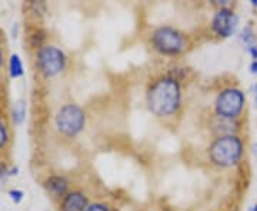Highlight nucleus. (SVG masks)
<instances>
[{"label":"nucleus","instance_id":"obj_12","mask_svg":"<svg viewBox=\"0 0 257 211\" xmlns=\"http://www.w3.org/2000/svg\"><path fill=\"white\" fill-rule=\"evenodd\" d=\"M8 138H9V134H8L6 126H5L3 121L0 120V148L5 147V144L8 143Z\"/></svg>","mask_w":257,"mask_h":211},{"label":"nucleus","instance_id":"obj_17","mask_svg":"<svg viewBox=\"0 0 257 211\" xmlns=\"http://www.w3.org/2000/svg\"><path fill=\"white\" fill-rule=\"evenodd\" d=\"M250 72L257 76V60L251 62V65H250Z\"/></svg>","mask_w":257,"mask_h":211},{"label":"nucleus","instance_id":"obj_3","mask_svg":"<svg viewBox=\"0 0 257 211\" xmlns=\"http://www.w3.org/2000/svg\"><path fill=\"white\" fill-rule=\"evenodd\" d=\"M84 113L76 104H66L56 116V127L64 136H76L84 127Z\"/></svg>","mask_w":257,"mask_h":211},{"label":"nucleus","instance_id":"obj_16","mask_svg":"<svg viewBox=\"0 0 257 211\" xmlns=\"http://www.w3.org/2000/svg\"><path fill=\"white\" fill-rule=\"evenodd\" d=\"M248 52H250V55L253 56V59H257V46H250Z\"/></svg>","mask_w":257,"mask_h":211},{"label":"nucleus","instance_id":"obj_8","mask_svg":"<svg viewBox=\"0 0 257 211\" xmlns=\"http://www.w3.org/2000/svg\"><path fill=\"white\" fill-rule=\"evenodd\" d=\"M86 208H87L86 197L77 191L67 194L62 204V211H86Z\"/></svg>","mask_w":257,"mask_h":211},{"label":"nucleus","instance_id":"obj_15","mask_svg":"<svg viewBox=\"0 0 257 211\" xmlns=\"http://www.w3.org/2000/svg\"><path fill=\"white\" fill-rule=\"evenodd\" d=\"M243 36L244 37H241L246 43H248V42H251L253 40V37H251V32H250V29H246L244 32H243Z\"/></svg>","mask_w":257,"mask_h":211},{"label":"nucleus","instance_id":"obj_20","mask_svg":"<svg viewBox=\"0 0 257 211\" xmlns=\"http://www.w3.org/2000/svg\"><path fill=\"white\" fill-rule=\"evenodd\" d=\"M248 211H257V205H254V207H251V208H250V210Z\"/></svg>","mask_w":257,"mask_h":211},{"label":"nucleus","instance_id":"obj_2","mask_svg":"<svg viewBox=\"0 0 257 211\" xmlns=\"http://www.w3.org/2000/svg\"><path fill=\"white\" fill-rule=\"evenodd\" d=\"M210 160L220 167H231L237 164L243 154V143L236 136H221L213 141L209 150Z\"/></svg>","mask_w":257,"mask_h":211},{"label":"nucleus","instance_id":"obj_13","mask_svg":"<svg viewBox=\"0 0 257 211\" xmlns=\"http://www.w3.org/2000/svg\"><path fill=\"white\" fill-rule=\"evenodd\" d=\"M10 198H12V201H15L16 204L23 200V191H20V190H12L9 193Z\"/></svg>","mask_w":257,"mask_h":211},{"label":"nucleus","instance_id":"obj_11","mask_svg":"<svg viewBox=\"0 0 257 211\" xmlns=\"http://www.w3.org/2000/svg\"><path fill=\"white\" fill-rule=\"evenodd\" d=\"M26 117V104L25 101H16L13 106V120L16 124H20Z\"/></svg>","mask_w":257,"mask_h":211},{"label":"nucleus","instance_id":"obj_19","mask_svg":"<svg viewBox=\"0 0 257 211\" xmlns=\"http://www.w3.org/2000/svg\"><path fill=\"white\" fill-rule=\"evenodd\" d=\"M253 90H254V100H256V106H257V84L254 86V89H253Z\"/></svg>","mask_w":257,"mask_h":211},{"label":"nucleus","instance_id":"obj_1","mask_svg":"<svg viewBox=\"0 0 257 211\" xmlns=\"http://www.w3.org/2000/svg\"><path fill=\"white\" fill-rule=\"evenodd\" d=\"M180 87L172 77H163L157 80L147 93V104L156 116H170L177 111L180 106Z\"/></svg>","mask_w":257,"mask_h":211},{"label":"nucleus","instance_id":"obj_7","mask_svg":"<svg viewBox=\"0 0 257 211\" xmlns=\"http://www.w3.org/2000/svg\"><path fill=\"white\" fill-rule=\"evenodd\" d=\"M239 25V19L230 9H220L213 18V30L221 37H230L234 35Z\"/></svg>","mask_w":257,"mask_h":211},{"label":"nucleus","instance_id":"obj_21","mask_svg":"<svg viewBox=\"0 0 257 211\" xmlns=\"http://www.w3.org/2000/svg\"><path fill=\"white\" fill-rule=\"evenodd\" d=\"M0 66H2V52H0Z\"/></svg>","mask_w":257,"mask_h":211},{"label":"nucleus","instance_id":"obj_5","mask_svg":"<svg viewBox=\"0 0 257 211\" xmlns=\"http://www.w3.org/2000/svg\"><path fill=\"white\" fill-rule=\"evenodd\" d=\"M244 107V94L237 89L221 92L216 100V111L224 119H236Z\"/></svg>","mask_w":257,"mask_h":211},{"label":"nucleus","instance_id":"obj_10","mask_svg":"<svg viewBox=\"0 0 257 211\" xmlns=\"http://www.w3.org/2000/svg\"><path fill=\"white\" fill-rule=\"evenodd\" d=\"M9 72L10 77L12 79H19L22 77L25 73V69H23V63H22V59L19 55H12L9 60Z\"/></svg>","mask_w":257,"mask_h":211},{"label":"nucleus","instance_id":"obj_22","mask_svg":"<svg viewBox=\"0 0 257 211\" xmlns=\"http://www.w3.org/2000/svg\"><path fill=\"white\" fill-rule=\"evenodd\" d=\"M253 5H256V6H257V0H256V2H253Z\"/></svg>","mask_w":257,"mask_h":211},{"label":"nucleus","instance_id":"obj_9","mask_svg":"<svg viewBox=\"0 0 257 211\" xmlns=\"http://www.w3.org/2000/svg\"><path fill=\"white\" fill-rule=\"evenodd\" d=\"M46 188L53 195L60 197L67 190V181H66V178L60 177V175H53V177H50V178L46 180Z\"/></svg>","mask_w":257,"mask_h":211},{"label":"nucleus","instance_id":"obj_4","mask_svg":"<svg viewBox=\"0 0 257 211\" xmlns=\"http://www.w3.org/2000/svg\"><path fill=\"white\" fill-rule=\"evenodd\" d=\"M155 47L163 55H179L186 47V40L180 32L172 28L157 29L153 35Z\"/></svg>","mask_w":257,"mask_h":211},{"label":"nucleus","instance_id":"obj_6","mask_svg":"<svg viewBox=\"0 0 257 211\" xmlns=\"http://www.w3.org/2000/svg\"><path fill=\"white\" fill-rule=\"evenodd\" d=\"M37 63L42 73L47 77H53L64 70L66 57L60 49L55 46H45L37 53Z\"/></svg>","mask_w":257,"mask_h":211},{"label":"nucleus","instance_id":"obj_18","mask_svg":"<svg viewBox=\"0 0 257 211\" xmlns=\"http://www.w3.org/2000/svg\"><path fill=\"white\" fill-rule=\"evenodd\" d=\"M5 174H6V165L3 164V163H0V178Z\"/></svg>","mask_w":257,"mask_h":211},{"label":"nucleus","instance_id":"obj_14","mask_svg":"<svg viewBox=\"0 0 257 211\" xmlns=\"http://www.w3.org/2000/svg\"><path fill=\"white\" fill-rule=\"evenodd\" d=\"M86 211H109L103 204H92V205H87Z\"/></svg>","mask_w":257,"mask_h":211}]
</instances>
